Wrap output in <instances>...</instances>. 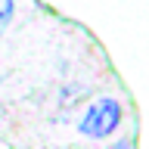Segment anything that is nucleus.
Instances as JSON below:
<instances>
[{
	"mask_svg": "<svg viewBox=\"0 0 149 149\" xmlns=\"http://www.w3.org/2000/svg\"><path fill=\"white\" fill-rule=\"evenodd\" d=\"M112 149H130V143H115Z\"/></svg>",
	"mask_w": 149,
	"mask_h": 149,
	"instance_id": "3",
	"label": "nucleus"
},
{
	"mask_svg": "<svg viewBox=\"0 0 149 149\" xmlns=\"http://www.w3.org/2000/svg\"><path fill=\"white\" fill-rule=\"evenodd\" d=\"M121 124V102L112 100V96H106V100H96L90 106V109L84 112L81 124H78V130H81L84 137H93V140H106L109 134H115Z\"/></svg>",
	"mask_w": 149,
	"mask_h": 149,
	"instance_id": "1",
	"label": "nucleus"
},
{
	"mask_svg": "<svg viewBox=\"0 0 149 149\" xmlns=\"http://www.w3.org/2000/svg\"><path fill=\"white\" fill-rule=\"evenodd\" d=\"M13 9H16L13 0H0V37H3V31H6L9 19H13Z\"/></svg>",
	"mask_w": 149,
	"mask_h": 149,
	"instance_id": "2",
	"label": "nucleus"
}]
</instances>
